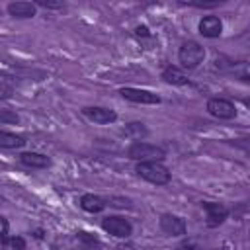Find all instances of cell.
I'll list each match as a JSON object with an SVG mask.
<instances>
[{"label":"cell","mask_w":250,"mask_h":250,"mask_svg":"<svg viewBox=\"0 0 250 250\" xmlns=\"http://www.w3.org/2000/svg\"><path fill=\"white\" fill-rule=\"evenodd\" d=\"M135 172L143 180H146L150 184H156V186H164L172 178L170 176V170L162 162H139L137 168H135Z\"/></svg>","instance_id":"2"},{"label":"cell","mask_w":250,"mask_h":250,"mask_svg":"<svg viewBox=\"0 0 250 250\" xmlns=\"http://www.w3.org/2000/svg\"><path fill=\"white\" fill-rule=\"evenodd\" d=\"M2 250H25V240L21 236H4Z\"/></svg>","instance_id":"16"},{"label":"cell","mask_w":250,"mask_h":250,"mask_svg":"<svg viewBox=\"0 0 250 250\" xmlns=\"http://www.w3.org/2000/svg\"><path fill=\"white\" fill-rule=\"evenodd\" d=\"M199 33L203 37H209V39H215L223 33V21L217 18V16H205L201 18L199 21Z\"/></svg>","instance_id":"10"},{"label":"cell","mask_w":250,"mask_h":250,"mask_svg":"<svg viewBox=\"0 0 250 250\" xmlns=\"http://www.w3.org/2000/svg\"><path fill=\"white\" fill-rule=\"evenodd\" d=\"M20 160H21V164H25L29 168H47V166H51V158L41 154V152H23V154H20Z\"/></svg>","instance_id":"13"},{"label":"cell","mask_w":250,"mask_h":250,"mask_svg":"<svg viewBox=\"0 0 250 250\" xmlns=\"http://www.w3.org/2000/svg\"><path fill=\"white\" fill-rule=\"evenodd\" d=\"M119 94L135 104H160V98L148 90H139V88H121Z\"/></svg>","instance_id":"9"},{"label":"cell","mask_w":250,"mask_h":250,"mask_svg":"<svg viewBox=\"0 0 250 250\" xmlns=\"http://www.w3.org/2000/svg\"><path fill=\"white\" fill-rule=\"evenodd\" d=\"M135 33H137L139 37H148V35H150V33H148V29H146L145 25H139V27L135 29Z\"/></svg>","instance_id":"22"},{"label":"cell","mask_w":250,"mask_h":250,"mask_svg":"<svg viewBox=\"0 0 250 250\" xmlns=\"http://www.w3.org/2000/svg\"><path fill=\"white\" fill-rule=\"evenodd\" d=\"M0 123H20L18 113L10 111V109H2L0 111Z\"/></svg>","instance_id":"18"},{"label":"cell","mask_w":250,"mask_h":250,"mask_svg":"<svg viewBox=\"0 0 250 250\" xmlns=\"http://www.w3.org/2000/svg\"><path fill=\"white\" fill-rule=\"evenodd\" d=\"M8 14L14 16V18H20V20L33 18L37 14V8L31 2H10L8 4Z\"/></svg>","instance_id":"11"},{"label":"cell","mask_w":250,"mask_h":250,"mask_svg":"<svg viewBox=\"0 0 250 250\" xmlns=\"http://www.w3.org/2000/svg\"><path fill=\"white\" fill-rule=\"evenodd\" d=\"M201 207L207 213V225L209 227H219L227 217H229V209L223 203H213V201H203Z\"/></svg>","instance_id":"8"},{"label":"cell","mask_w":250,"mask_h":250,"mask_svg":"<svg viewBox=\"0 0 250 250\" xmlns=\"http://www.w3.org/2000/svg\"><path fill=\"white\" fill-rule=\"evenodd\" d=\"M127 156L137 162H160L166 158V152H164V148H160L156 145H150L145 141H135L129 146Z\"/></svg>","instance_id":"1"},{"label":"cell","mask_w":250,"mask_h":250,"mask_svg":"<svg viewBox=\"0 0 250 250\" xmlns=\"http://www.w3.org/2000/svg\"><path fill=\"white\" fill-rule=\"evenodd\" d=\"M221 0H213V2H197V0H188V2H182V4H189V6H195V8H213L217 6Z\"/></svg>","instance_id":"20"},{"label":"cell","mask_w":250,"mask_h":250,"mask_svg":"<svg viewBox=\"0 0 250 250\" xmlns=\"http://www.w3.org/2000/svg\"><path fill=\"white\" fill-rule=\"evenodd\" d=\"M82 113L92 119L94 123H100V125H107V123H113L117 119V113L109 107H100V105H88L82 109Z\"/></svg>","instance_id":"7"},{"label":"cell","mask_w":250,"mask_h":250,"mask_svg":"<svg viewBox=\"0 0 250 250\" xmlns=\"http://www.w3.org/2000/svg\"><path fill=\"white\" fill-rule=\"evenodd\" d=\"M125 133H127L129 137H133V139H143V137L148 135V129H146L143 123L133 121V123H129V125L125 127Z\"/></svg>","instance_id":"17"},{"label":"cell","mask_w":250,"mask_h":250,"mask_svg":"<svg viewBox=\"0 0 250 250\" xmlns=\"http://www.w3.org/2000/svg\"><path fill=\"white\" fill-rule=\"evenodd\" d=\"M178 59H180V64L188 70L199 66L205 59V49L197 43V41H186L180 51H178Z\"/></svg>","instance_id":"3"},{"label":"cell","mask_w":250,"mask_h":250,"mask_svg":"<svg viewBox=\"0 0 250 250\" xmlns=\"http://www.w3.org/2000/svg\"><path fill=\"white\" fill-rule=\"evenodd\" d=\"M176 250H195L193 246H180V248H176Z\"/></svg>","instance_id":"23"},{"label":"cell","mask_w":250,"mask_h":250,"mask_svg":"<svg viewBox=\"0 0 250 250\" xmlns=\"http://www.w3.org/2000/svg\"><path fill=\"white\" fill-rule=\"evenodd\" d=\"M102 229L117 238H129L131 232H133V227L131 223L125 219V217H119V215H111V217H105L102 221Z\"/></svg>","instance_id":"4"},{"label":"cell","mask_w":250,"mask_h":250,"mask_svg":"<svg viewBox=\"0 0 250 250\" xmlns=\"http://www.w3.org/2000/svg\"><path fill=\"white\" fill-rule=\"evenodd\" d=\"M41 6V8H47V10H59L62 8V2H53V0H37L35 2V8Z\"/></svg>","instance_id":"19"},{"label":"cell","mask_w":250,"mask_h":250,"mask_svg":"<svg viewBox=\"0 0 250 250\" xmlns=\"http://www.w3.org/2000/svg\"><path fill=\"white\" fill-rule=\"evenodd\" d=\"M160 229H162V232H166L170 236H184L188 230L186 221L178 215H172V213H164L160 217Z\"/></svg>","instance_id":"6"},{"label":"cell","mask_w":250,"mask_h":250,"mask_svg":"<svg viewBox=\"0 0 250 250\" xmlns=\"http://www.w3.org/2000/svg\"><path fill=\"white\" fill-rule=\"evenodd\" d=\"M162 78H164V82L174 84V86H184V84H188V76H186L178 66H166V68L162 70Z\"/></svg>","instance_id":"14"},{"label":"cell","mask_w":250,"mask_h":250,"mask_svg":"<svg viewBox=\"0 0 250 250\" xmlns=\"http://www.w3.org/2000/svg\"><path fill=\"white\" fill-rule=\"evenodd\" d=\"M207 111L217 119H232L236 115L234 104L225 98H211L207 102Z\"/></svg>","instance_id":"5"},{"label":"cell","mask_w":250,"mask_h":250,"mask_svg":"<svg viewBox=\"0 0 250 250\" xmlns=\"http://www.w3.org/2000/svg\"><path fill=\"white\" fill-rule=\"evenodd\" d=\"M8 234V221L0 215V238H4Z\"/></svg>","instance_id":"21"},{"label":"cell","mask_w":250,"mask_h":250,"mask_svg":"<svg viewBox=\"0 0 250 250\" xmlns=\"http://www.w3.org/2000/svg\"><path fill=\"white\" fill-rule=\"evenodd\" d=\"M25 145V139L16 133L0 131V148H21Z\"/></svg>","instance_id":"15"},{"label":"cell","mask_w":250,"mask_h":250,"mask_svg":"<svg viewBox=\"0 0 250 250\" xmlns=\"http://www.w3.org/2000/svg\"><path fill=\"white\" fill-rule=\"evenodd\" d=\"M105 205H107L105 199L100 197V195H94V193H84L80 197V207L88 213H100V211L105 209Z\"/></svg>","instance_id":"12"}]
</instances>
